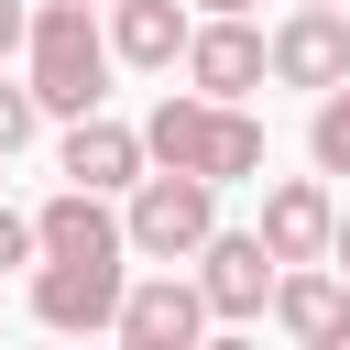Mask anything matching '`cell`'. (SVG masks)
Segmentation results:
<instances>
[{"label": "cell", "instance_id": "1", "mask_svg": "<svg viewBox=\"0 0 350 350\" xmlns=\"http://www.w3.org/2000/svg\"><path fill=\"white\" fill-rule=\"evenodd\" d=\"M142 153L153 164H186V175H208V186H241V175H262V120L241 109V98H208V88H164L153 98V120H142Z\"/></svg>", "mask_w": 350, "mask_h": 350}, {"label": "cell", "instance_id": "2", "mask_svg": "<svg viewBox=\"0 0 350 350\" xmlns=\"http://www.w3.org/2000/svg\"><path fill=\"white\" fill-rule=\"evenodd\" d=\"M22 77H33V98L55 109V120H77V109H98V88H109V33L88 22V0H44L33 11V33H22Z\"/></svg>", "mask_w": 350, "mask_h": 350}, {"label": "cell", "instance_id": "3", "mask_svg": "<svg viewBox=\"0 0 350 350\" xmlns=\"http://www.w3.org/2000/svg\"><path fill=\"white\" fill-rule=\"evenodd\" d=\"M120 230H131V252H142V262H197V241L219 230V186H208V175H186V164L131 175Z\"/></svg>", "mask_w": 350, "mask_h": 350}, {"label": "cell", "instance_id": "4", "mask_svg": "<svg viewBox=\"0 0 350 350\" xmlns=\"http://www.w3.org/2000/svg\"><path fill=\"white\" fill-rule=\"evenodd\" d=\"M131 252H44L33 262V317L44 328H120Z\"/></svg>", "mask_w": 350, "mask_h": 350}, {"label": "cell", "instance_id": "5", "mask_svg": "<svg viewBox=\"0 0 350 350\" xmlns=\"http://www.w3.org/2000/svg\"><path fill=\"white\" fill-rule=\"evenodd\" d=\"M273 273H284V252H273L262 230H208V241H197V295H208V317H262V306H273Z\"/></svg>", "mask_w": 350, "mask_h": 350}, {"label": "cell", "instance_id": "6", "mask_svg": "<svg viewBox=\"0 0 350 350\" xmlns=\"http://www.w3.org/2000/svg\"><path fill=\"white\" fill-rule=\"evenodd\" d=\"M208 328V295H197V273H142V284H120V339L131 350H186Z\"/></svg>", "mask_w": 350, "mask_h": 350}, {"label": "cell", "instance_id": "7", "mask_svg": "<svg viewBox=\"0 0 350 350\" xmlns=\"http://www.w3.org/2000/svg\"><path fill=\"white\" fill-rule=\"evenodd\" d=\"M186 77H197L208 98H241V88H262V77H273V44H262L241 11H208V22L186 33Z\"/></svg>", "mask_w": 350, "mask_h": 350}, {"label": "cell", "instance_id": "8", "mask_svg": "<svg viewBox=\"0 0 350 350\" xmlns=\"http://www.w3.org/2000/svg\"><path fill=\"white\" fill-rule=\"evenodd\" d=\"M273 328L306 339V350H339V339H350V273H328V262H284V273H273Z\"/></svg>", "mask_w": 350, "mask_h": 350}, {"label": "cell", "instance_id": "9", "mask_svg": "<svg viewBox=\"0 0 350 350\" xmlns=\"http://www.w3.org/2000/svg\"><path fill=\"white\" fill-rule=\"evenodd\" d=\"M273 77H284V88H339V77H350V22H339V0H295V22L273 33Z\"/></svg>", "mask_w": 350, "mask_h": 350}, {"label": "cell", "instance_id": "10", "mask_svg": "<svg viewBox=\"0 0 350 350\" xmlns=\"http://www.w3.org/2000/svg\"><path fill=\"white\" fill-rule=\"evenodd\" d=\"M142 164H153V153H142V131H131V120H109V109H77V120H66V186L120 197Z\"/></svg>", "mask_w": 350, "mask_h": 350}, {"label": "cell", "instance_id": "11", "mask_svg": "<svg viewBox=\"0 0 350 350\" xmlns=\"http://www.w3.org/2000/svg\"><path fill=\"white\" fill-rule=\"evenodd\" d=\"M262 241H273L284 262H328V241H339V208H328V186H317V175H284V186L262 197Z\"/></svg>", "mask_w": 350, "mask_h": 350}, {"label": "cell", "instance_id": "12", "mask_svg": "<svg viewBox=\"0 0 350 350\" xmlns=\"http://www.w3.org/2000/svg\"><path fill=\"white\" fill-rule=\"evenodd\" d=\"M33 241H44V252H131V230H120V208H109L98 186L44 197V208H33Z\"/></svg>", "mask_w": 350, "mask_h": 350}, {"label": "cell", "instance_id": "13", "mask_svg": "<svg viewBox=\"0 0 350 350\" xmlns=\"http://www.w3.org/2000/svg\"><path fill=\"white\" fill-rule=\"evenodd\" d=\"M186 33H197V22H186L175 0H109V55H120V66H175Z\"/></svg>", "mask_w": 350, "mask_h": 350}, {"label": "cell", "instance_id": "14", "mask_svg": "<svg viewBox=\"0 0 350 350\" xmlns=\"http://www.w3.org/2000/svg\"><path fill=\"white\" fill-rule=\"evenodd\" d=\"M306 153H317V175H350V77H339V88H317V120H306Z\"/></svg>", "mask_w": 350, "mask_h": 350}, {"label": "cell", "instance_id": "15", "mask_svg": "<svg viewBox=\"0 0 350 350\" xmlns=\"http://www.w3.org/2000/svg\"><path fill=\"white\" fill-rule=\"evenodd\" d=\"M33 120H44L33 77H0V153H22V142H33Z\"/></svg>", "mask_w": 350, "mask_h": 350}, {"label": "cell", "instance_id": "16", "mask_svg": "<svg viewBox=\"0 0 350 350\" xmlns=\"http://www.w3.org/2000/svg\"><path fill=\"white\" fill-rule=\"evenodd\" d=\"M11 262H44V241H33L22 208H0V273H11Z\"/></svg>", "mask_w": 350, "mask_h": 350}, {"label": "cell", "instance_id": "17", "mask_svg": "<svg viewBox=\"0 0 350 350\" xmlns=\"http://www.w3.org/2000/svg\"><path fill=\"white\" fill-rule=\"evenodd\" d=\"M22 33H33V11H22V0H0V55H11Z\"/></svg>", "mask_w": 350, "mask_h": 350}, {"label": "cell", "instance_id": "18", "mask_svg": "<svg viewBox=\"0 0 350 350\" xmlns=\"http://www.w3.org/2000/svg\"><path fill=\"white\" fill-rule=\"evenodd\" d=\"M328 262H350V208H339V241H328Z\"/></svg>", "mask_w": 350, "mask_h": 350}, {"label": "cell", "instance_id": "19", "mask_svg": "<svg viewBox=\"0 0 350 350\" xmlns=\"http://www.w3.org/2000/svg\"><path fill=\"white\" fill-rule=\"evenodd\" d=\"M208 11H252V0H208Z\"/></svg>", "mask_w": 350, "mask_h": 350}, {"label": "cell", "instance_id": "20", "mask_svg": "<svg viewBox=\"0 0 350 350\" xmlns=\"http://www.w3.org/2000/svg\"><path fill=\"white\" fill-rule=\"evenodd\" d=\"M88 11H109V0H88Z\"/></svg>", "mask_w": 350, "mask_h": 350}]
</instances>
